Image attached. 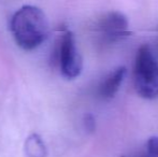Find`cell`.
I'll use <instances>...</instances> for the list:
<instances>
[{"label":"cell","instance_id":"obj_1","mask_svg":"<svg viewBox=\"0 0 158 157\" xmlns=\"http://www.w3.org/2000/svg\"><path fill=\"white\" fill-rule=\"evenodd\" d=\"M10 31L19 48L32 51L48 39L50 24L45 13L40 8L24 6L11 17Z\"/></svg>","mask_w":158,"mask_h":157},{"label":"cell","instance_id":"obj_2","mask_svg":"<svg viewBox=\"0 0 158 157\" xmlns=\"http://www.w3.org/2000/svg\"><path fill=\"white\" fill-rule=\"evenodd\" d=\"M133 81L138 95L144 99L158 97V63L148 45L139 48L133 67Z\"/></svg>","mask_w":158,"mask_h":157},{"label":"cell","instance_id":"obj_3","mask_svg":"<svg viewBox=\"0 0 158 157\" xmlns=\"http://www.w3.org/2000/svg\"><path fill=\"white\" fill-rule=\"evenodd\" d=\"M53 56V60L64 78L73 80L81 74L83 61L77 46L74 35L71 30L64 29L61 31Z\"/></svg>","mask_w":158,"mask_h":157},{"label":"cell","instance_id":"obj_4","mask_svg":"<svg viewBox=\"0 0 158 157\" xmlns=\"http://www.w3.org/2000/svg\"><path fill=\"white\" fill-rule=\"evenodd\" d=\"M128 27V19L125 15L118 11H112L100 19L96 30L101 42L104 44H112L130 36Z\"/></svg>","mask_w":158,"mask_h":157},{"label":"cell","instance_id":"obj_5","mask_svg":"<svg viewBox=\"0 0 158 157\" xmlns=\"http://www.w3.org/2000/svg\"><path fill=\"white\" fill-rule=\"evenodd\" d=\"M127 69L123 66L115 68L101 81L98 86V95L102 99H111L115 96L126 78Z\"/></svg>","mask_w":158,"mask_h":157},{"label":"cell","instance_id":"obj_6","mask_svg":"<svg viewBox=\"0 0 158 157\" xmlns=\"http://www.w3.org/2000/svg\"><path fill=\"white\" fill-rule=\"evenodd\" d=\"M25 152L28 157H46V147L42 138L37 134H30L25 142Z\"/></svg>","mask_w":158,"mask_h":157},{"label":"cell","instance_id":"obj_7","mask_svg":"<svg viewBox=\"0 0 158 157\" xmlns=\"http://www.w3.org/2000/svg\"><path fill=\"white\" fill-rule=\"evenodd\" d=\"M145 152L148 157H158V137H151L145 144Z\"/></svg>","mask_w":158,"mask_h":157},{"label":"cell","instance_id":"obj_8","mask_svg":"<svg viewBox=\"0 0 158 157\" xmlns=\"http://www.w3.org/2000/svg\"><path fill=\"white\" fill-rule=\"evenodd\" d=\"M84 129L87 132H93L96 129V119L92 114H86L83 118Z\"/></svg>","mask_w":158,"mask_h":157},{"label":"cell","instance_id":"obj_9","mask_svg":"<svg viewBox=\"0 0 158 157\" xmlns=\"http://www.w3.org/2000/svg\"><path fill=\"white\" fill-rule=\"evenodd\" d=\"M126 157H148L144 151H140V152H135V153H132L130 155H127Z\"/></svg>","mask_w":158,"mask_h":157}]
</instances>
